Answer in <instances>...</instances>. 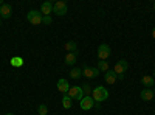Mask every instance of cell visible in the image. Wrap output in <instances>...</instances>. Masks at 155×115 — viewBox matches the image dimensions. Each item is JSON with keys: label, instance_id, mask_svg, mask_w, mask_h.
Masks as SVG:
<instances>
[{"label": "cell", "instance_id": "obj_13", "mask_svg": "<svg viewBox=\"0 0 155 115\" xmlns=\"http://www.w3.org/2000/svg\"><path fill=\"white\" fill-rule=\"evenodd\" d=\"M140 96H141V100H143V101H150L155 95H153L152 89H143V90H141V93H140Z\"/></svg>", "mask_w": 155, "mask_h": 115}, {"label": "cell", "instance_id": "obj_23", "mask_svg": "<svg viewBox=\"0 0 155 115\" xmlns=\"http://www.w3.org/2000/svg\"><path fill=\"white\" fill-rule=\"evenodd\" d=\"M42 23H45V25H50V23H51V17H50V16H44V19H42Z\"/></svg>", "mask_w": 155, "mask_h": 115}, {"label": "cell", "instance_id": "obj_25", "mask_svg": "<svg viewBox=\"0 0 155 115\" xmlns=\"http://www.w3.org/2000/svg\"><path fill=\"white\" fill-rule=\"evenodd\" d=\"M5 115H16V113H12V112H8V113H5Z\"/></svg>", "mask_w": 155, "mask_h": 115}, {"label": "cell", "instance_id": "obj_24", "mask_svg": "<svg viewBox=\"0 0 155 115\" xmlns=\"http://www.w3.org/2000/svg\"><path fill=\"white\" fill-rule=\"evenodd\" d=\"M152 37H153V39H155V27L152 28Z\"/></svg>", "mask_w": 155, "mask_h": 115}, {"label": "cell", "instance_id": "obj_27", "mask_svg": "<svg viewBox=\"0 0 155 115\" xmlns=\"http://www.w3.org/2000/svg\"><path fill=\"white\" fill-rule=\"evenodd\" d=\"M153 11H155V2H153Z\"/></svg>", "mask_w": 155, "mask_h": 115}, {"label": "cell", "instance_id": "obj_2", "mask_svg": "<svg viewBox=\"0 0 155 115\" xmlns=\"http://www.w3.org/2000/svg\"><path fill=\"white\" fill-rule=\"evenodd\" d=\"M27 19H28V22H30L31 25H42V19H44V16H42V12H41V11L31 9L28 14H27Z\"/></svg>", "mask_w": 155, "mask_h": 115}, {"label": "cell", "instance_id": "obj_3", "mask_svg": "<svg viewBox=\"0 0 155 115\" xmlns=\"http://www.w3.org/2000/svg\"><path fill=\"white\" fill-rule=\"evenodd\" d=\"M67 11H68L67 3H65V2H62V0H58V2L53 3V12H54L56 16H65V14H67Z\"/></svg>", "mask_w": 155, "mask_h": 115}, {"label": "cell", "instance_id": "obj_6", "mask_svg": "<svg viewBox=\"0 0 155 115\" xmlns=\"http://www.w3.org/2000/svg\"><path fill=\"white\" fill-rule=\"evenodd\" d=\"M79 106L82 110H90L95 107V100L92 98V95H85L81 101H79Z\"/></svg>", "mask_w": 155, "mask_h": 115}, {"label": "cell", "instance_id": "obj_5", "mask_svg": "<svg viewBox=\"0 0 155 115\" xmlns=\"http://www.w3.org/2000/svg\"><path fill=\"white\" fill-rule=\"evenodd\" d=\"M110 55H112V50H110V47L107 44H101L98 47V59L99 61H106Z\"/></svg>", "mask_w": 155, "mask_h": 115}, {"label": "cell", "instance_id": "obj_1", "mask_svg": "<svg viewBox=\"0 0 155 115\" xmlns=\"http://www.w3.org/2000/svg\"><path fill=\"white\" fill-rule=\"evenodd\" d=\"M92 98L95 100V103H102V101H106L109 98L107 89L102 87V86H96L93 90H92Z\"/></svg>", "mask_w": 155, "mask_h": 115}, {"label": "cell", "instance_id": "obj_15", "mask_svg": "<svg viewBox=\"0 0 155 115\" xmlns=\"http://www.w3.org/2000/svg\"><path fill=\"white\" fill-rule=\"evenodd\" d=\"M141 83H143L144 89H150V87H153V84H155V79H153V76H149V75H146V76H143V78H141Z\"/></svg>", "mask_w": 155, "mask_h": 115}, {"label": "cell", "instance_id": "obj_19", "mask_svg": "<svg viewBox=\"0 0 155 115\" xmlns=\"http://www.w3.org/2000/svg\"><path fill=\"white\" fill-rule=\"evenodd\" d=\"M11 66L12 67H22L23 66V58H20V56H14V58H11Z\"/></svg>", "mask_w": 155, "mask_h": 115}, {"label": "cell", "instance_id": "obj_4", "mask_svg": "<svg viewBox=\"0 0 155 115\" xmlns=\"http://www.w3.org/2000/svg\"><path fill=\"white\" fill-rule=\"evenodd\" d=\"M99 73L101 72L98 70V67H88L87 64H84V66H82V76H85V78L93 79V78H96Z\"/></svg>", "mask_w": 155, "mask_h": 115}, {"label": "cell", "instance_id": "obj_28", "mask_svg": "<svg viewBox=\"0 0 155 115\" xmlns=\"http://www.w3.org/2000/svg\"><path fill=\"white\" fill-rule=\"evenodd\" d=\"M0 25H2V19H0Z\"/></svg>", "mask_w": 155, "mask_h": 115}, {"label": "cell", "instance_id": "obj_11", "mask_svg": "<svg viewBox=\"0 0 155 115\" xmlns=\"http://www.w3.org/2000/svg\"><path fill=\"white\" fill-rule=\"evenodd\" d=\"M104 79H106L107 84H115L116 79H118V75H116L113 70H107V72L104 73Z\"/></svg>", "mask_w": 155, "mask_h": 115}, {"label": "cell", "instance_id": "obj_17", "mask_svg": "<svg viewBox=\"0 0 155 115\" xmlns=\"http://www.w3.org/2000/svg\"><path fill=\"white\" fill-rule=\"evenodd\" d=\"M71 106H73V100L65 93V95H64V98H62V107L64 109H70Z\"/></svg>", "mask_w": 155, "mask_h": 115}, {"label": "cell", "instance_id": "obj_8", "mask_svg": "<svg viewBox=\"0 0 155 115\" xmlns=\"http://www.w3.org/2000/svg\"><path fill=\"white\" fill-rule=\"evenodd\" d=\"M127 69H129V62H127L126 59H120L118 64L115 66L113 72H115L116 75H124V73L127 72Z\"/></svg>", "mask_w": 155, "mask_h": 115}, {"label": "cell", "instance_id": "obj_9", "mask_svg": "<svg viewBox=\"0 0 155 115\" xmlns=\"http://www.w3.org/2000/svg\"><path fill=\"white\" fill-rule=\"evenodd\" d=\"M12 14V6L8 5V3H3L2 6H0V19H9Z\"/></svg>", "mask_w": 155, "mask_h": 115}, {"label": "cell", "instance_id": "obj_26", "mask_svg": "<svg viewBox=\"0 0 155 115\" xmlns=\"http://www.w3.org/2000/svg\"><path fill=\"white\" fill-rule=\"evenodd\" d=\"M153 95H155V86H153Z\"/></svg>", "mask_w": 155, "mask_h": 115}, {"label": "cell", "instance_id": "obj_21", "mask_svg": "<svg viewBox=\"0 0 155 115\" xmlns=\"http://www.w3.org/2000/svg\"><path fill=\"white\" fill-rule=\"evenodd\" d=\"M37 113H39V115H47V113H48V107H47L45 104H39V106H37Z\"/></svg>", "mask_w": 155, "mask_h": 115}, {"label": "cell", "instance_id": "obj_12", "mask_svg": "<svg viewBox=\"0 0 155 115\" xmlns=\"http://www.w3.org/2000/svg\"><path fill=\"white\" fill-rule=\"evenodd\" d=\"M41 12L44 16H50L51 12H53V3H51V2H44L41 5Z\"/></svg>", "mask_w": 155, "mask_h": 115}, {"label": "cell", "instance_id": "obj_18", "mask_svg": "<svg viewBox=\"0 0 155 115\" xmlns=\"http://www.w3.org/2000/svg\"><path fill=\"white\" fill-rule=\"evenodd\" d=\"M70 76H71L73 79L81 78V76H82V69H79V67H73V69L70 70Z\"/></svg>", "mask_w": 155, "mask_h": 115}, {"label": "cell", "instance_id": "obj_20", "mask_svg": "<svg viewBox=\"0 0 155 115\" xmlns=\"http://www.w3.org/2000/svg\"><path fill=\"white\" fill-rule=\"evenodd\" d=\"M98 70L102 72V73H106V72L109 70V62H106V61H99V62H98Z\"/></svg>", "mask_w": 155, "mask_h": 115}, {"label": "cell", "instance_id": "obj_22", "mask_svg": "<svg viewBox=\"0 0 155 115\" xmlns=\"http://www.w3.org/2000/svg\"><path fill=\"white\" fill-rule=\"evenodd\" d=\"M81 89H82L84 95H92V90H93V89L90 87V86H88L87 83H85V84H82V86H81Z\"/></svg>", "mask_w": 155, "mask_h": 115}, {"label": "cell", "instance_id": "obj_14", "mask_svg": "<svg viewBox=\"0 0 155 115\" xmlns=\"http://www.w3.org/2000/svg\"><path fill=\"white\" fill-rule=\"evenodd\" d=\"M65 50H67L68 53H74V55L79 53V50H78V44H76L74 41H68V42H65Z\"/></svg>", "mask_w": 155, "mask_h": 115}, {"label": "cell", "instance_id": "obj_16", "mask_svg": "<svg viewBox=\"0 0 155 115\" xmlns=\"http://www.w3.org/2000/svg\"><path fill=\"white\" fill-rule=\"evenodd\" d=\"M76 61H78V55H74V53H67L65 55V64L67 66H74Z\"/></svg>", "mask_w": 155, "mask_h": 115}, {"label": "cell", "instance_id": "obj_10", "mask_svg": "<svg viewBox=\"0 0 155 115\" xmlns=\"http://www.w3.org/2000/svg\"><path fill=\"white\" fill-rule=\"evenodd\" d=\"M58 90L62 92L64 95H65V93L70 90V84H68V81H67L65 78H61V79L58 81Z\"/></svg>", "mask_w": 155, "mask_h": 115}, {"label": "cell", "instance_id": "obj_7", "mask_svg": "<svg viewBox=\"0 0 155 115\" xmlns=\"http://www.w3.org/2000/svg\"><path fill=\"white\" fill-rule=\"evenodd\" d=\"M67 95L71 98V100H82L84 98V92H82V89L81 87H78V86H70V90L67 92Z\"/></svg>", "mask_w": 155, "mask_h": 115}]
</instances>
